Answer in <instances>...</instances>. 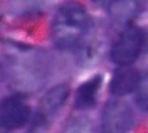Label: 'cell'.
<instances>
[{"instance_id": "cell-8", "label": "cell", "mask_w": 148, "mask_h": 133, "mask_svg": "<svg viewBox=\"0 0 148 133\" xmlns=\"http://www.w3.org/2000/svg\"><path fill=\"white\" fill-rule=\"evenodd\" d=\"M101 83H103L101 74H96V76H92L91 79L84 81L83 84L77 88V91H76V96H74V108H76V110H88V108L94 106L98 91H99V88H101Z\"/></svg>"}, {"instance_id": "cell-6", "label": "cell", "mask_w": 148, "mask_h": 133, "mask_svg": "<svg viewBox=\"0 0 148 133\" xmlns=\"http://www.w3.org/2000/svg\"><path fill=\"white\" fill-rule=\"evenodd\" d=\"M143 10L141 0H113L108 7L110 17L118 24H130Z\"/></svg>"}, {"instance_id": "cell-7", "label": "cell", "mask_w": 148, "mask_h": 133, "mask_svg": "<svg viewBox=\"0 0 148 133\" xmlns=\"http://www.w3.org/2000/svg\"><path fill=\"white\" fill-rule=\"evenodd\" d=\"M69 96V88L66 84H57L54 88H51L46 93V96L42 98L40 106H39V118L47 120L49 116L56 114V111L66 103Z\"/></svg>"}, {"instance_id": "cell-2", "label": "cell", "mask_w": 148, "mask_h": 133, "mask_svg": "<svg viewBox=\"0 0 148 133\" xmlns=\"http://www.w3.org/2000/svg\"><path fill=\"white\" fill-rule=\"evenodd\" d=\"M143 44H145V36H143L141 29L128 25L118 36V39L114 40V44L111 47V61L118 66H130L141 54Z\"/></svg>"}, {"instance_id": "cell-9", "label": "cell", "mask_w": 148, "mask_h": 133, "mask_svg": "<svg viewBox=\"0 0 148 133\" xmlns=\"http://www.w3.org/2000/svg\"><path fill=\"white\" fill-rule=\"evenodd\" d=\"M136 103L140 108L148 111V74L145 77H141L136 88Z\"/></svg>"}, {"instance_id": "cell-1", "label": "cell", "mask_w": 148, "mask_h": 133, "mask_svg": "<svg viewBox=\"0 0 148 133\" xmlns=\"http://www.w3.org/2000/svg\"><path fill=\"white\" fill-rule=\"evenodd\" d=\"M91 19L83 3L69 0L62 3L56 12L52 22V37L57 47L69 49L79 44V40L86 36Z\"/></svg>"}, {"instance_id": "cell-4", "label": "cell", "mask_w": 148, "mask_h": 133, "mask_svg": "<svg viewBox=\"0 0 148 133\" xmlns=\"http://www.w3.org/2000/svg\"><path fill=\"white\" fill-rule=\"evenodd\" d=\"M30 110L20 96H7L0 103V125L7 130L20 128L29 121Z\"/></svg>"}, {"instance_id": "cell-3", "label": "cell", "mask_w": 148, "mask_h": 133, "mask_svg": "<svg viewBox=\"0 0 148 133\" xmlns=\"http://www.w3.org/2000/svg\"><path fill=\"white\" fill-rule=\"evenodd\" d=\"M135 125V113L126 101L120 98L110 99L101 114V130L106 133L128 132Z\"/></svg>"}, {"instance_id": "cell-5", "label": "cell", "mask_w": 148, "mask_h": 133, "mask_svg": "<svg viewBox=\"0 0 148 133\" xmlns=\"http://www.w3.org/2000/svg\"><path fill=\"white\" fill-rule=\"evenodd\" d=\"M140 79H141V76L138 74V71H135L128 66H121V69H118L113 74L110 91L114 96H125L138 88Z\"/></svg>"}]
</instances>
